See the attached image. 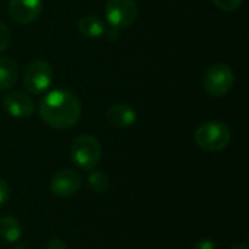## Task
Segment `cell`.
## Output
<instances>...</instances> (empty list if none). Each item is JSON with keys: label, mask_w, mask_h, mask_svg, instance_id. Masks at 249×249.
Returning <instances> with one entry per match:
<instances>
[{"label": "cell", "mask_w": 249, "mask_h": 249, "mask_svg": "<svg viewBox=\"0 0 249 249\" xmlns=\"http://www.w3.org/2000/svg\"><path fill=\"white\" fill-rule=\"evenodd\" d=\"M41 120L53 128L69 130L74 127L82 117V104L79 98L67 89H54L47 92L38 108Z\"/></svg>", "instance_id": "1"}, {"label": "cell", "mask_w": 249, "mask_h": 249, "mask_svg": "<svg viewBox=\"0 0 249 249\" xmlns=\"http://www.w3.org/2000/svg\"><path fill=\"white\" fill-rule=\"evenodd\" d=\"M197 146L207 152H220L231 143V130L223 121H206L194 133Z\"/></svg>", "instance_id": "2"}, {"label": "cell", "mask_w": 249, "mask_h": 249, "mask_svg": "<svg viewBox=\"0 0 249 249\" xmlns=\"http://www.w3.org/2000/svg\"><path fill=\"white\" fill-rule=\"evenodd\" d=\"M102 147L96 137L90 134H82L76 137L70 147V158L73 163L83 169L92 171L101 160Z\"/></svg>", "instance_id": "3"}, {"label": "cell", "mask_w": 249, "mask_h": 249, "mask_svg": "<svg viewBox=\"0 0 249 249\" xmlns=\"http://www.w3.org/2000/svg\"><path fill=\"white\" fill-rule=\"evenodd\" d=\"M235 85V73L231 66L225 63H217L210 66L203 76L204 90L213 96L220 98L231 92Z\"/></svg>", "instance_id": "4"}, {"label": "cell", "mask_w": 249, "mask_h": 249, "mask_svg": "<svg viewBox=\"0 0 249 249\" xmlns=\"http://www.w3.org/2000/svg\"><path fill=\"white\" fill-rule=\"evenodd\" d=\"M53 83V67L44 60H34L23 73V86L32 95L45 93Z\"/></svg>", "instance_id": "5"}, {"label": "cell", "mask_w": 249, "mask_h": 249, "mask_svg": "<svg viewBox=\"0 0 249 249\" xmlns=\"http://www.w3.org/2000/svg\"><path fill=\"white\" fill-rule=\"evenodd\" d=\"M136 0H108L105 6V15L109 25L115 29H125L137 19Z\"/></svg>", "instance_id": "6"}, {"label": "cell", "mask_w": 249, "mask_h": 249, "mask_svg": "<svg viewBox=\"0 0 249 249\" xmlns=\"http://www.w3.org/2000/svg\"><path fill=\"white\" fill-rule=\"evenodd\" d=\"M82 187V178L80 175L73 171V169H61L58 171L50 182V188L51 193L57 197L66 198V197H71L74 196Z\"/></svg>", "instance_id": "7"}, {"label": "cell", "mask_w": 249, "mask_h": 249, "mask_svg": "<svg viewBox=\"0 0 249 249\" xmlns=\"http://www.w3.org/2000/svg\"><path fill=\"white\" fill-rule=\"evenodd\" d=\"M4 111L13 118H28L35 112V104L29 95L22 90H12L3 98Z\"/></svg>", "instance_id": "8"}, {"label": "cell", "mask_w": 249, "mask_h": 249, "mask_svg": "<svg viewBox=\"0 0 249 249\" xmlns=\"http://www.w3.org/2000/svg\"><path fill=\"white\" fill-rule=\"evenodd\" d=\"M42 10V0H10L9 1V15L10 18L20 23L26 25L34 22Z\"/></svg>", "instance_id": "9"}, {"label": "cell", "mask_w": 249, "mask_h": 249, "mask_svg": "<svg viewBox=\"0 0 249 249\" xmlns=\"http://www.w3.org/2000/svg\"><path fill=\"white\" fill-rule=\"evenodd\" d=\"M107 120L115 128H127L137 121V112L128 104H114L107 109Z\"/></svg>", "instance_id": "10"}, {"label": "cell", "mask_w": 249, "mask_h": 249, "mask_svg": "<svg viewBox=\"0 0 249 249\" xmlns=\"http://www.w3.org/2000/svg\"><path fill=\"white\" fill-rule=\"evenodd\" d=\"M18 64L10 57L0 58V90H7L13 88L18 82Z\"/></svg>", "instance_id": "11"}, {"label": "cell", "mask_w": 249, "mask_h": 249, "mask_svg": "<svg viewBox=\"0 0 249 249\" xmlns=\"http://www.w3.org/2000/svg\"><path fill=\"white\" fill-rule=\"evenodd\" d=\"M77 28H79V32L85 38H90V39L101 38L105 34V25H104L102 19H99L98 16H93V15L82 18L77 23Z\"/></svg>", "instance_id": "12"}, {"label": "cell", "mask_w": 249, "mask_h": 249, "mask_svg": "<svg viewBox=\"0 0 249 249\" xmlns=\"http://www.w3.org/2000/svg\"><path fill=\"white\" fill-rule=\"evenodd\" d=\"M20 236H22V226L15 217L4 216L0 219V239L1 241L7 244H13V242H18Z\"/></svg>", "instance_id": "13"}, {"label": "cell", "mask_w": 249, "mask_h": 249, "mask_svg": "<svg viewBox=\"0 0 249 249\" xmlns=\"http://www.w3.org/2000/svg\"><path fill=\"white\" fill-rule=\"evenodd\" d=\"M88 181H89L90 188H92L95 193H105V191L108 190V187H109V178H108L107 174L102 172V171H93V172L89 175Z\"/></svg>", "instance_id": "14"}, {"label": "cell", "mask_w": 249, "mask_h": 249, "mask_svg": "<svg viewBox=\"0 0 249 249\" xmlns=\"http://www.w3.org/2000/svg\"><path fill=\"white\" fill-rule=\"evenodd\" d=\"M212 1L217 9L223 12H233L244 3V0H212Z\"/></svg>", "instance_id": "15"}, {"label": "cell", "mask_w": 249, "mask_h": 249, "mask_svg": "<svg viewBox=\"0 0 249 249\" xmlns=\"http://www.w3.org/2000/svg\"><path fill=\"white\" fill-rule=\"evenodd\" d=\"M10 39H12V35H10L9 28L6 25L0 23V53H3L9 47Z\"/></svg>", "instance_id": "16"}, {"label": "cell", "mask_w": 249, "mask_h": 249, "mask_svg": "<svg viewBox=\"0 0 249 249\" xmlns=\"http://www.w3.org/2000/svg\"><path fill=\"white\" fill-rule=\"evenodd\" d=\"M9 196H10V190L7 184L0 178V206H3L9 200Z\"/></svg>", "instance_id": "17"}, {"label": "cell", "mask_w": 249, "mask_h": 249, "mask_svg": "<svg viewBox=\"0 0 249 249\" xmlns=\"http://www.w3.org/2000/svg\"><path fill=\"white\" fill-rule=\"evenodd\" d=\"M216 244L212 241V239H209V238H206V239H201V241H198L196 245H194V248L193 249H216Z\"/></svg>", "instance_id": "18"}, {"label": "cell", "mask_w": 249, "mask_h": 249, "mask_svg": "<svg viewBox=\"0 0 249 249\" xmlns=\"http://www.w3.org/2000/svg\"><path fill=\"white\" fill-rule=\"evenodd\" d=\"M44 249H67V247H66V244H64L61 239L53 238V239H50V241L47 242V245H45V248Z\"/></svg>", "instance_id": "19"}, {"label": "cell", "mask_w": 249, "mask_h": 249, "mask_svg": "<svg viewBox=\"0 0 249 249\" xmlns=\"http://www.w3.org/2000/svg\"><path fill=\"white\" fill-rule=\"evenodd\" d=\"M231 249H248V247H245V245H241V244H239V245H233Z\"/></svg>", "instance_id": "20"}, {"label": "cell", "mask_w": 249, "mask_h": 249, "mask_svg": "<svg viewBox=\"0 0 249 249\" xmlns=\"http://www.w3.org/2000/svg\"><path fill=\"white\" fill-rule=\"evenodd\" d=\"M15 249H25V248H20V247H18V248H15Z\"/></svg>", "instance_id": "21"}]
</instances>
